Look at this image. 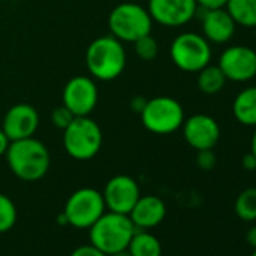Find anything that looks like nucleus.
<instances>
[{"mask_svg":"<svg viewBox=\"0 0 256 256\" xmlns=\"http://www.w3.org/2000/svg\"><path fill=\"white\" fill-rule=\"evenodd\" d=\"M5 157L10 170L26 182L42 180L52 164L48 148L35 136L11 142Z\"/></svg>","mask_w":256,"mask_h":256,"instance_id":"f257e3e1","label":"nucleus"},{"mask_svg":"<svg viewBox=\"0 0 256 256\" xmlns=\"http://www.w3.org/2000/svg\"><path fill=\"white\" fill-rule=\"evenodd\" d=\"M86 68L94 80L112 82L118 78L126 66L124 42L112 35L94 40L86 50Z\"/></svg>","mask_w":256,"mask_h":256,"instance_id":"f03ea898","label":"nucleus"},{"mask_svg":"<svg viewBox=\"0 0 256 256\" xmlns=\"http://www.w3.org/2000/svg\"><path fill=\"white\" fill-rule=\"evenodd\" d=\"M88 230L90 244L106 254H112L128 247L136 232V226L128 214L107 211Z\"/></svg>","mask_w":256,"mask_h":256,"instance_id":"7ed1b4c3","label":"nucleus"},{"mask_svg":"<svg viewBox=\"0 0 256 256\" xmlns=\"http://www.w3.org/2000/svg\"><path fill=\"white\" fill-rule=\"evenodd\" d=\"M102 146V132L89 116H76L64 130V148L77 162L92 160Z\"/></svg>","mask_w":256,"mask_h":256,"instance_id":"20e7f679","label":"nucleus"},{"mask_svg":"<svg viewBox=\"0 0 256 256\" xmlns=\"http://www.w3.org/2000/svg\"><path fill=\"white\" fill-rule=\"evenodd\" d=\"M152 23L148 10L133 2H124L114 6L108 14L110 35L120 42H134L150 35Z\"/></svg>","mask_w":256,"mask_h":256,"instance_id":"39448f33","label":"nucleus"},{"mask_svg":"<svg viewBox=\"0 0 256 256\" xmlns=\"http://www.w3.org/2000/svg\"><path fill=\"white\" fill-rule=\"evenodd\" d=\"M186 119L181 102L172 96H154L146 100L140 112L144 126L152 134L166 136L178 132Z\"/></svg>","mask_w":256,"mask_h":256,"instance_id":"423d86ee","label":"nucleus"},{"mask_svg":"<svg viewBox=\"0 0 256 256\" xmlns=\"http://www.w3.org/2000/svg\"><path fill=\"white\" fill-rule=\"evenodd\" d=\"M170 59L174 65L184 72H199L211 64V42L196 32H182L170 44Z\"/></svg>","mask_w":256,"mask_h":256,"instance_id":"0eeeda50","label":"nucleus"},{"mask_svg":"<svg viewBox=\"0 0 256 256\" xmlns=\"http://www.w3.org/2000/svg\"><path fill=\"white\" fill-rule=\"evenodd\" d=\"M62 212L70 226L89 229L106 212L102 193L92 187H82L66 199Z\"/></svg>","mask_w":256,"mask_h":256,"instance_id":"6e6552de","label":"nucleus"},{"mask_svg":"<svg viewBox=\"0 0 256 256\" xmlns=\"http://www.w3.org/2000/svg\"><path fill=\"white\" fill-rule=\"evenodd\" d=\"M217 65L228 80L247 83L256 78V50L242 44L230 46L222 52Z\"/></svg>","mask_w":256,"mask_h":256,"instance_id":"1a4fd4ad","label":"nucleus"},{"mask_svg":"<svg viewBox=\"0 0 256 256\" xmlns=\"http://www.w3.org/2000/svg\"><path fill=\"white\" fill-rule=\"evenodd\" d=\"M62 104L74 116H89L98 104V88L92 77L76 76L64 88Z\"/></svg>","mask_w":256,"mask_h":256,"instance_id":"9d476101","label":"nucleus"},{"mask_svg":"<svg viewBox=\"0 0 256 256\" xmlns=\"http://www.w3.org/2000/svg\"><path fill=\"white\" fill-rule=\"evenodd\" d=\"M181 130L184 140L194 151L214 150L222 134L218 122L205 113H196L184 119Z\"/></svg>","mask_w":256,"mask_h":256,"instance_id":"9b49d317","label":"nucleus"},{"mask_svg":"<svg viewBox=\"0 0 256 256\" xmlns=\"http://www.w3.org/2000/svg\"><path fill=\"white\" fill-rule=\"evenodd\" d=\"M139 198V184L130 175H116L110 178L102 190L106 210L119 214H130Z\"/></svg>","mask_w":256,"mask_h":256,"instance_id":"f8f14e48","label":"nucleus"},{"mask_svg":"<svg viewBox=\"0 0 256 256\" xmlns=\"http://www.w3.org/2000/svg\"><path fill=\"white\" fill-rule=\"evenodd\" d=\"M199 11L196 0H150L148 12L152 22L164 28H181L190 23Z\"/></svg>","mask_w":256,"mask_h":256,"instance_id":"ddd939ff","label":"nucleus"},{"mask_svg":"<svg viewBox=\"0 0 256 256\" xmlns=\"http://www.w3.org/2000/svg\"><path fill=\"white\" fill-rule=\"evenodd\" d=\"M38 126H40L38 110L28 102H20L10 107L2 122V130L5 132V134L11 142L34 138Z\"/></svg>","mask_w":256,"mask_h":256,"instance_id":"4468645a","label":"nucleus"},{"mask_svg":"<svg viewBox=\"0 0 256 256\" xmlns=\"http://www.w3.org/2000/svg\"><path fill=\"white\" fill-rule=\"evenodd\" d=\"M202 11V35L211 44H228L236 30V24L229 12L224 8Z\"/></svg>","mask_w":256,"mask_h":256,"instance_id":"2eb2a0df","label":"nucleus"},{"mask_svg":"<svg viewBox=\"0 0 256 256\" xmlns=\"http://www.w3.org/2000/svg\"><path fill=\"white\" fill-rule=\"evenodd\" d=\"M166 212H168V208L162 198L156 194H146V196L140 194V198L138 199L136 205L133 206L128 217L132 218L136 229L150 230L158 226L164 220Z\"/></svg>","mask_w":256,"mask_h":256,"instance_id":"dca6fc26","label":"nucleus"},{"mask_svg":"<svg viewBox=\"0 0 256 256\" xmlns=\"http://www.w3.org/2000/svg\"><path fill=\"white\" fill-rule=\"evenodd\" d=\"M232 114L241 125L256 126V86H247L235 95Z\"/></svg>","mask_w":256,"mask_h":256,"instance_id":"f3484780","label":"nucleus"},{"mask_svg":"<svg viewBox=\"0 0 256 256\" xmlns=\"http://www.w3.org/2000/svg\"><path fill=\"white\" fill-rule=\"evenodd\" d=\"M126 250L132 256H162L163 248L160 240L145 229H136L134 235L128 242Z\"/></svg>","mask_w":256,"mask_h":256,"instance_id":"a211bd4d","label":"nucleus"},{"mask_svg":"<svg viewBox=\"0 0 256 256\" xmlns=\"http://www.w3.org/2000/svg\"><path fill=\"white\" fill-rule=\"evenodd\" d=\"M224 10L235 24L244 29H256V0H228Z\"/></svg>","mask_w":256,"mask_h":256,"instance_id":"6ab92c4d","label":"nucleus"},{"mask_svg":"<svg viewBox=\"0 0 256 256\" xmlns=\"http://www.w3.org/2000/svg\"><path fill=\"white\" fill-rule=\"evenodd\" d=\"M228 78L218 65H206L198 72V88L205 95H216L223 90Z\"/></svg>","mask_w":256,"mask_h":256,"instance_id":"aec40b11","label":"nucleus"},{"mask_svg":"<svg viewBox=\"0 0 256 256\" xmlns=\"http://www.w3.org/2000/svg\"><path fill=\"white\" fill-rule=\"evenodd\" d=\"M234 211L242 222H256V187L244 188L236 196Z\"/></svg>","mask_w":256,"mask_h":256,"instance_id":"412c9836","label":"nucleus"},{"mask_svg":"<svg viewBox=\"0 0 256 256\" xmlns=\"http://www.w3.org/2000/svg\"><path fill=\"white\" fill-rule=\"evenodd\" d=\"M17 223V206L14 200L0 193V234L11 230Z\"/></svg>","mask_w":256,"mask_h":256,"instance_id":"4be33fe9","label":"nucleus"},{"mask_svg":"<svg viewBox=\"0 0 256 256\" xmlns=\"http://www.w3.org/2000/svg\"><path fill=\"white\" fill-rule=\"evenodd\" d=\"M134 44V50H136V54L145 60V62H150V60H154L158 54V42L157 40L150 34V35H145L142 38H139L138 41L133 42Z\"/></svg>","mask_w":256,"mask_h":256,"instance_id":"5701e85b","label":"nucleus"},{"mask_svg":"<svg viewBox=\"0 0 256 256\" xmlns=\"http://www.w3.org/2000/svg\"><path fill=\"white\" fill-rule=\"evenodd\" d=\"M76 116L71 113V110H68L64 104L56 107L53 112H52V122L56 128H59V130H65V128L72 122Z\"/></svg>","mask_w":256,"mask_h":256,"instance_id":"b1692460","label":"nucleus"},{"mask_svg":"<svg viewBox=\"0 0 256 256\" xmlns=\"http://www.w3.org/2000/svg\"><path fill=\"white\" fill-rule=\"evenodd\" d=\"M196 166L200 169V170H212L216 168V163H217V157L214 154L212 150H202V151H196Z\"/></svg>","mask_w":256,"mask_h":256,"instance_id":"393cba45","label":"nucleus"},{"mask_svg":"<svg viewBox=\"0 0 256 256\" xmlns=\"http://www.w3.org/2000/svg\"><path fill=\"white\" fill-rule=\"evenodd\" d=\"M70 256H108V254H106L104 252H101L100 248H96L95 246H92L89 242V244H83V246L76 247Z\"/></svg>","mask_w":256,"mask_h":256,"instance_id":"a878e982","label":"nucleus"},{"mask_svg":"<svg viewBox=\"0 0 256 256\" xmlns=\"http://www.w3.org/2000/svg\"><path fill=\"white\" fill-rule=\"evenodd\" d=\"M228 0H196V4L200 10H217L224 8Z\"/></svg>","mask_w":256,"mask_h":256,"instance_id":"bb28decb","label":"nucleus"},{"mask_svg":"<svg viewBox=\"0 0 256 256\" xmlns=\"http://www.w3.org/2000/svg\"><path fill=\"white\" fill-rule=\"evenodd\" d=\"M241 166L247 172H254L256 170V157L252 152L244 154L242 156V160H241Z\"/></svg>","mask_w":256,"mask_h":256,"instance_id":"cd10ccee","label":"nucleus"},{"mask_svg":"<svg viewBox=\"0 0 256 256\" xmlns=\"http://www.w3.org/2000/svg\"><path fill=\"white\" fill-rule=\"evenodd\" d=\"M145 102H146V100H145L144 96H134V98L132 100V102H130V107H132L133 112H136V113L140 114V112H142L144 107H145Z\"/></svg>","mask_w":256,"mask_h":256,"instance_id":"c85d7f7f","label":"nucleus"},{"mask_svg":"<svg viewBox=\"0 0 256 256\" xmlns=\"http://www.w3.org/2000/svg\"><path fill=\"white\" fill-rule=\"evenodd\" d=\"M246 242L252 247L256 248V224L250 226L246 232Z\"/></svg>","mask_w":256,"mask_h":256,"instance_id":"c756f323","label":"nucleus"},{"mask_svg":"<svg viewBox=\"0 0 256 256\" xmlns=\"http://www.w3.org/2000/svg\"><path fill=\"white\" fill-rule=\"evenodd\" d=\"M10 144H11V140L8 139V136L5 134V132L2 130V128H0V157L6 154Z\"/></svg>","mask_w":256,"mask_h":256,"instance_id":"7c9ffc66","label":"nucleus"},{"mask_svg":"<svg viewBox=\"0 0 256 256\" xmlns=\"http://www.w3.org/2000/svg\"><path fill=\"white\" fill-rule=\"evenodd\" d=\"M250 152L256 157V126H254V132H253L252 139H250Z\"/></svg>","mask_w":256,"mask_h":256,"instance_id":"2f4dec72","label":"nucleus"},{"mask_svg":"<svg viewBox=\"0 0 256 256\" xmlns=\"http://www.w3.org/2000/svg\"><path fill=\"white\" fill-rule=\"evenodd\" d=\"M108 256H132V254H130V252H128V250L125 248V250H120V252L112 253V254H108Z\"/></svg>","mask_w":256,"mask_h":256,"instance_id":"473e14b6","label":"nucleus"},{"mask_svg":"<svg viewBox=\"0 0 256 256\" xmlns=\"http://www.w3.org/2000/svg\"><path fill=\"white\" fill-rule=\"evenodd\" d=\"M250 256H256V248H253V252H252V254Z\"/></svg>","mask_w":256,"mask_h":256,"instance_id":"72a5a7b5","label":"nucleus"}]
</instances>
